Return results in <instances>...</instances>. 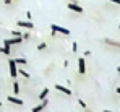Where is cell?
<instances>
[{"mask_svg":"<svg viewBox=\"0 0 120 112\" xmlns=\"http://www.w3.org/2000/svg\"><path fill=\"white\" fill-rule=\"evenodd\" d=\"M8 68H10V76H11L13 80H16V76H18V65L15 63L13 58L8 60Z\"/></svg>","mask_w":120,"mask_h":112,"instance_id":"1","label":"cell"},{"mask_svg":"<svg viewBox=\"0 0 120 112\" xmlns=\"http://www.w3.org/2000/svg\"><path fill=\"white\" fill-rule=\"evenodd\" d=\"M50 29H52V34H55V33H60V34H65V36H68L70 34V29L68 28H62L59 24H50Z\"/></svg>","mask_w":120,"mask_h":112,"instance_id":"2","label":"cell"},{"mask_svg":"<svg viewBox=\"0 0 120 112\" xmlns=\"http://www.w3.org/2000/svg\"><path fill=\"white\" fill-rule=\"evenodd\" d=\"M67 8L71 10V12H75V13H83V7H80V5L75 3V2H68V3H67Z\"/></svg>","mask_w":120,"mask_h":112,"instance_id":"3","label":"cell"},{"mask_svg":"<svg viewBox=\"0 0 120 112\" xmlns=\"http://www.w3.org/2000/svg\"><path fill=\"white\" fill-rule=\"evenodd\" d=\"M78 73L80 75L86 73V62H84V57H80V58H78Z\"/></svg>","mask_w":120,"mask_h":112,"instance_id":"4","label":"cell"},{"mask_svg":"<svg viewBox=\"0 0 120 112\" xmlns=\"http://www.w3.org/2000/svg\"><path fill=\"white\" fill-rule=\"evenodd\" d=\"M7 101L8 102H11V104H16V106H23L24 102H23V99H20L18 96H13V94H10L8 97H7Z\"/></svg>","mask_w":120,"mask_h":112,"instance_id":"5","label":"cell"},{"mask_svg":"<svg viewBox=\"0 0 120 112\" xmlns=\"http://www.w3.org/2000/svg\"><path fill=\"white\" fill-rule=\"evenodd\" d=\"M47 106H49V101H47V99H42V101H41V104H39V106H36V107H33V112H42L44 109H45V107H47Z\"/></svg>","mask_w":120,"mask_h":112,"instance_id":"6","label":"cell"},{"mask_svg":"<svg viewBox=\"0 0 120 112\" xmlns=\"http://www.w3.org/2000/svg\"><path fill=\"white\" fill-rule=\"evenodd\" d=\"M55 89L57 91H60V93H63V94H67V96H71V89L70 88H67V86H62V85H55Z\"/></svg>","mask_w":120,"mask_h":112,"instance_id":"7","label":"cell"},{"mask_svg":"<svg viewBox=\"0 0 120 112\" xmlns=\"http://www.w3.org/2000/svg\"><path fill=\"white\" fill-rule=\"evenodd\" d=\"M16 24H18V26H21V28H26V29H28V31H29V29H33V28H34V24H33V23H31V19H28V21H18V23H16Z\"/></svg>","mask_w":120,"mask_h":112,"instance_id":"8","label":"cell"},{"mask_svg":"<svg viewBox=\"0 0 120 112\" xmlns=\"http://www.w3.org/2000/svg\"><path fill=\"white\" fill-rule=\"evenodd\" d=\"M104 44L105 46H110V47H115V49H120V42H117V41H114V39H104Z\"/></svg>","mask_w":120,"mask_h":112,"instance_id":"9","label":"cell"},{"mask_svg":"<svg viewBox=\"0 0 120 112\" xmlns=\"http://www.w3.org/2000/svg\"><path fill=\"white\" fill-rule=\"evenodd\" d=\"M8 41H10V46H20L24 39H23L21 36H13L11 39H8Z\"/></svg>","mask_w":120,"mask_h":112,"instance_id":"10","label":"cell"},{"mask_svg":"<svg viewBox=\"0 0 120 112\" xmlns=\"http://www.w3.org/2000/svg\"><path fill=\"white\" fill-rule=\"evenodd\" d=\"M18 75H20V76H23V78H26V80H29V78H31V75L28 73L26 70H23V68H20V67H18Z\"/></svg>","mask_w":120,"mask_h":112,"instance_id":"11","label":"cell"},{"mask_svg":"<svg viewBox=\"0 0 120 112\" xmlns=\"http://www.w3.org/2000/svg\"><path fill=\"white\" fill-rule=\"evenodd\" d=\"M47 94H49V88H44V89H42V91L39 93V101L45 99V97H47Z\"/></svg>","mask_w":120,"mask_h":112,"instance_id":"12","label":"cell"},{"mask_svg":"<svg viewBox=\"0 0 120 112\" xmlns=\"http://www.w3.org/2000/svg\"><path fill=\"white\" fill-rule=\"evenodd\" d=\"M0 54H3V55H10L11 54V50H10V47H0Z\"/></svg>","mask_w":120,"mask_h":112,"instance_id":"13","label":"cell"},{"mask_svg":"<svg viewBox=\"0 0 120 112\" xmlns=\"http://www.w3.org/2000/svg\"><path fill=\"white\" fill-rule=\"evenodd\" d=\"M16 65H28V60L26 58H13Z\"/></svg>","mask_w":120,"mask_h":112,"instance_id":"14","label":"cell"},{"mask_svg":"<svg viewBox=\"0 0 120 112\" xmlns=\"http://www.w3.org/2000/svg\"><path fill=\"white\" fill-rule=\"evenodd\" d=\"M13 93H15V96L20 93V85H18V81H13Z\"/></svg>","mask_w":120,"mask_h":112,"instance_id":"15","label":"cell"},{"mask_svg":"<svg viewBox=\"0 0 120 112\" xmlns=\"http://www.w3.org/2000/svg\"><path fill=\"white\" fill-rule=\"evenodd\" d=\"M45 47H47V44H45V42H39V44H38V50H44Z\"/></svg>","mask_w":120,"mask_h":112,"instance_id":"16","label":"cell"},{"mask_svg":"<svg viewBox=\"0 0 120 112\" xmlns=\"http://www.w3.org/2000/svg\"><path fill=\"white\" fill-rule=\"evenodd\" d=\"M78 104H80V107H83V109H86L88 106H86V102L83 101V99H78Z\"/></svg>","mask_w":120,"mask_h":112,"instance_id":"17","label":"cell"},{"mask_svg":"<svg viewBox=\"0 0 120 112\" xmlns=\"http://www.w3.org/2000/svg\"><path fill=\"white\" fill-rule=\"evenodd\" d=\"M71 50H73V52H76V50H78V44H76V42H73V44H71Z\"/></svg>","mask_w":120,"mask_h":112,"instance_id":"18","label":"cell"},{"mask_svg":"<svg viewBox=\"0 0 120 112\" xmlns=\"http://www.w3.org/2000/svg\"><path fill=\"white\" fill-rule=\"evenodd\" d=\"M11 34H13V36H21V33H20V31H15V29L11 31Z\"/></svg>","mask_w":120,"mask_h":112,"instance_id":"19","label":"cell"},{"mask_svg":"<svg viewBox=\"0 0 120 112\" xmlns=\"http://www.w3.org/2000/svg\"><path fill=\"white\" fill-rule=\"evenodd\" d=\"M23 39H29V33H24V34H21Z\"/></svg>","mask_w":120,"mask_h":112,"instance_id":"20","label":"cell"},{"mask_svg":"<svg viewBox=\"0 0 120 112\" xmlns=\"http://www.w3.org/2000/svg\"><path fill=\"white\" fill-rule=\"evenodd\" d=\"M26 18H28V19H31V18H33V15H31V12H26Z\"/></svg>","mask_w":120,"mask_h":112,"instance_id":"21","label":"cell"},{"mask_svg":"<svg viewBox=\"0 0 120 112\" xmlns=\"http://www.w3.org/2000/svg\"><path fill=\"white\" fill-rule=\"evenodd\" d=\"M91 55V50H84V57H89Z\"/></svg>","mask_w":120,"mask_h":112,"instance_id":"22","label":"cell"},{"mask_svg":"<svg viewBox=\"0 0 120 112\" xmlns=\"http://www.w3.org/2000/svg\"><path fill=\"white\" fill-rule=\"evenodd\" d=\"M109 2H112V3H115V5H120V0H109Z\"/></svg>","mask_w":120,"mask_h":112,"instance_id":"23","label":"cell"},{"mask_svg":"<svg viewBox=\"0 0 120 112\" xmlns=\"http://www.w3.org/2000/svg\"><path fill=\"white\" fill-rule=\"evenodd\" d=\"M117 93H119V94H120V86H119V88H117Z\"/></svg>","mask_w":120,"mask_h":112,"instance_id":"24","label":"cell"},{"mask_svg":"<svg viewBox=\"0 0 120 112\" xmlns=\"http://www.w3.org/2000/svg\"><path fill=\"white\" fill-rule=\"evenodd\" d=\"M104 112H112V111H109V109H105V111H104Z\"/></svg>","mask_w":120,"mask_h":112,"instance_id":"25","label":"cell"},{"mask_svg":"<svg viewBox=\"0 0 120 112\" xmlns=\"http://www.w3.org/2000/svg\"><path fill=\"white\" fill-rule=\"evenodd\" d=\"M117 72H119V73H120V67H119V68H117Z\"/></svg>","mask_w":120,"mask_h":112,"instance_id":"26","label":"cell"},{"mask_svg":"<svg viewBox=\"0 0 120 112\" xmlns=\"http://www.w3.org/2000/svg\"><path fill=\"white\" fill-rule=\"evenodd\" d=\"M2 106H3V104H2V101H0V107H2Z\"/></svg>","mask_w":120,"mask_h":112,"instance_id":"27","label":"cell"},{"mask_svg":"<svg viewBox=\"0 0 120 112\" xmlns=\"http://www.w3.org/2000/svg\"><path fill=\"white\" fill-rule=\"evenodd\" d=\"M119 29H120V21H119Z\"/></svg>","mask_w":120,"mask_h":112,"instance_id":"28","label":"cell"},{"mask_svg":"<svg viewBox=\"0 0 120 112\" xmlns=\"http://www.w3.org/2000/svg\"><path fill=\"white\" fill-rule=\"evenodd\" d=\"M86 112H91V111H86Z\"/></svg>","mask_w":120,"mask_h":112,"instance_id":"29","label":"cell"}]
</instances>
